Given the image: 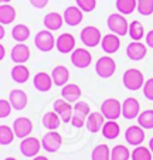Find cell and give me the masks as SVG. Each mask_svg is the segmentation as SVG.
Returning <instances> with one entry per match:
<instances>
[{"instance_id": "1", "label": "cell", "mask_w": 153, "mask_h": 160, "mask_svg": "<svg viewBox=\"0 0 153 160\" xmlns=\"http://www.w3.org/2000/svg\"><path fill=\"white\" fill-rule=\"evenodd\" d=\"M122 82L126 89L139 91L140 88H143V85H145L143 74L139 70H136V68H129V70H126L125 72H123Z\"/></svg>"}, {"instance_id": "2", "label": "cell", "mask_w": 153, "mask_h": 160, "mask_svg": "<svg viewBox=\"0 0 153 160\" xmlns=\"http://www.w3.org/2000/svg\"><path fill=\"white\" fill-rule=\"evenodd\" d=\"M108 28L112 31L114 34L116 36L122 37V36H126L129 33V24H128V20L125 18V16L122 13H114L108 17Z\"/></svg>"}, {"instance_id": "3", "label": "cell", "mask_w": 153, "mask_h": 160, "mask_svg": "<svg viewBox=\"0 0 153 160\" xmlns=\"http://www.w3.org/2000/svg\"><path fill=\"white\" fill-rule=\"evenodd\" d=\"M101 112L108 121H116L122 115V103L115 98H108L102 102Z\"/></svg>"}, {"instance_id": "4", "label": "cell", "mask_w": 153, "mask_h": 160, "mask_svg": "<svg viewBox=\"0 0 153 160\" xmlns=\"http://www.w3.org/2000/svg\"><path fill=\"white\" fill-rule=\"evenodd\" d=\"M55 41L57 40L54 38V36L50 30H41L34 37V44H36L37 50H40L43 52L51 51L55 47Z\"/></svg>"}, {"instance_id": "5", "label": "cell", "mask_w": 153, "mask_h": 160, "mask_svg": "<svg viewBox=\"0 0 153 160\" xmlns=\"http://www.w3.org/2000/svg\"><path fill=\"white\" fill-rule=\"evenodd\" d=\"M116 71V64L111 57H101L95 64V72L101 78H111Z\"/></svg>"}, {"instance_id": "6", "label": "cell", "mask_w": 153, "mask_h": 160, "mask_svg": "<svg viewBox=\"0 0 153 160\" xmlns=\"http://www.w3.org/2000/svg\"><path fill=\"white\" fill-rule=\"evenodd\" d=\"M81 41L85 47H96L102 41V34L99 28L94 26H87L81 30Z\"/></svg>"}, {"instance_id": "7", "label": "cell", "mask_w": 153, "mask_h": 160, "mask_svg": "<svg viewBox=\"0 0 153 160\" xmlns=\"http://www.w3.org/2000/svg\"><path fill=\"white\" fill-rule=\"evenodd\" d=\"M41 145L45 152H48V153H55V152L61 148V145H63V138H61V135L57 130H50V132H47L43 136Z\"/></svg>"}, {"instance_id": "8", "label": "cell", "mask_w": 153, "mask_h": 160, "mask_svg": "<svg viewBox=\"0 0 153 160\" xmlns=\"http://www.w3.org/2000/svg\"><path fill=\"white\" fill-rule=\"evenodd\" d=\"M91 113V108L87 102H75L74 105V115H72L71 123L75 128H82L87 122L88 115Z\"/></svg>"}, {"instance_id": "9", "label": "cell", "mask_w": 153, "mask_h": 160, "mask_svg": "<svg viewBox=\"0 0 153 160\" xmlns=\"http://www.w3.org/2000/svg\"><path fill=\"white\" fill-rule=\"evenodd\" d=\"M92 62V55L87 48H75L71 54V64L79 70L88 68Z\"/></svg>"}, {"instance_id": "10", "label": "cell", "mask_w": 153, "mask_h": 160, "mask_svg": "<svg viewBox=\"0 0 153 160\" xmlns=\"http://www.w3.org/2000/svg\"><path fill=\"white\" fill-rule=\"evenodd\" d=\"M41 148H43V145H41V142H38L37 138L27 136V138L21 139L20 152H21V154L26 157H36Z\"/></svg>"}, {"instance_id": "11", "label": "cell", "mask_w": 153, "mask_h": 160, "mask_svg": "<svg viewBox=\"0 0 153 160\" xmlns=\"http://www.w3.org/2000/svg\"><path fill=\"white\" fill-rule=\"evenodd\" d=\"M13 130H14L16 138L24 139V138L30 136L31 130H33V123H31V121L28 118L20 116V118H17L13 122Z\"/></svg>"}, {"instance_id": "12", "label": "cell", "mask_w": 153, "mask_h": 160, "mask_svg": "<svg viewBox=\"0 0 153 160\" xmlns=\"http://www.w3.org/2000/svg\"><path fill=\"white\" fill-rule=\"evenodd\" d=\"M53 106H54V111L60 115L61 121H63L64 123L71 122L72 115H74V108H72L71 102H68V101H65V99H57V101H54Z\"/></svg>"}, {"instance_id": "13", "label": "cell", "mask_w": 153, "mask_h": 160, "mask_svg": "<svg viewBox=\"0 0 153 160\" xmlns=\"http://www.w3.org/2000/svg\"><path fill=\"white\" fill-rule=\"evenodd\" d=\"M139 111H140V103L136 98L129 97L126 98L122 103V116L126 119H135L139 116Z\"/></svg>"}, {"instance_id": "14", "label": "cell", "mask_w": 153, "mask_h": 160, "mask_svg": "<svg viewBox=\"0 0 153 160\" xmlns=\"http://www.w3.org/2000/svg\"><path fill=\"white\" fill-rule=\"evenodd\" d=\"M147 54V47L142 44L140 41H132L126 47V55L132 61H140L146 57Z\"/></svg>"}, {"instance_id": "15", "label": "cell", "mask_w": 153, "mask_h": 160, "mask_svg": "<svg viewBox=\"0 0 153 160\" xmlns=\"http://www.w3.org/2000/svg\"><path fill=\"white\" fill-rule=\"evenodd\" d=\"M64 21L68 26H78L81 24L82 18H84V12L78 6H69L64 10Z\"/></svg>"}, {"instance_id": "16", "label": "cell", "mask_w": 153, "mask_h": 160, "mask_svg": "<svg viewBox=\"0 0 153 160\" xmlns=\"http://www.w3.org/2000/svg\"><path fill=\"white\" fill-rule=\"evenodd\" d=\"M55 47L61 54H69L75 50V38L72 34L69 33H64L55 41Z\"/></svg>"}, {"instance_id": "17", "label": "cell", "mask_w": 153, "mask_h": 160, "mask_svg": "<svg viewBox=\"0 0 153 160\" xmlns=\"http://www.w3.org/2000/svg\"><path fill=\"white\" fill-rule=\"evenodd\" d=\"M125 139L126 142L132 146H139L145 140V130L140 125L138 126H129L125 130Z\"/></svg>"}, {"instance_id": "18", "label": "cell", "mask_w": 153, "mask_h": 160, "mask_svg": "<svg viewBox=\"0 0 153 160\" xmlns=\"http://www.w3.org/2000/svg\"><path fill=\"white\" fill-rule=\"evenodd\" d=\"M105 125V116L102 115V112H91L87 118L85 126L91 133H96L102 130V126Z\"/></svg>"}, {"instance_id": "19", "label": "cell", "mask_w": 153, "mask_h": 160, "mask_svg": "<svg viewBox=\"0 0 153 160\" xmlns=\"http://www.w3.org/2000/svg\"><path fill=\"white\" fill-rule=\"evenodd\" d=\"M10 57L14 61L16 64H24L27 62L28 58H30V48H28L26 44L23 42H18L12 48V52H10Z\"/></svg>"}, {"instance_id": "20", "label": "cell", "mask_w": 153, "mask_h": 160, "mask_svg": "<svg viewBox=\"0 0 153 160\" xmlns=\"http://www.w3.org/2000/svg\"><path fill=\"white\" fill-rule=\"evenodd\" d=\"M101 47L106 54H114V52H116L120 47L119 36H116V34H114V33L104 36L102 37V41H101Z\"/></svg>"}, {"instance_id": "21", "label": "cell", "mask_w": 153, "mask_h": 160, "mask_svg": "<svg viewBox=\"0 0 153 160\" xmlns=\"http://www.w3.org/2000/svg\"><path fill=\"white\" fill-rule=\"evenodd\" d=\"M33 84H34V88H36L38 92H47V91L51 89L54 81H53V77H50L47 72H38L34 75V79H33Z\"/></svg>"}, {"instance_id": "22", "label": "cell", "mask_w": 153, "mask_h": 160, "mask_svg": "<svg viewBox=\"0 0 153 160\" xmlns=\"http://www.w3.org/2000/svg\"><path fill=\"white\" fill-rule=\"evenodd\" d=\"M9 101L16 111H23L27 106V94L21 89H13L9 95Z\"/></svg>"}, {"instance_id": "23", "label": "cell", "mask_w": 153, "mask_h": 160, "mask_svg": "<svg viewBox=\"0 0 153 160\" xmlns=\"http://www.w3.org/2000/svg\"><path fill=\"white\" fill-rule=\"evenodd\" d=\"M63 23H65V21H64V16H61L60 13H55V12L48 13V14L44 17V20H43V24H44L45 28L50 31L60 30Z\"/></svg>"}, {"instance_id": "24", "label": "cell", "mask_w": 153, "mask_h": 160, "mask_svg": "<svg viewBox=\"0 0 153 160\" xmlns=\"http://www.w3.org/2000/svg\"><path fill=\"white\" fill-rule=\"evenodd\" d=\"M51 77H53L54 85H57V87H64V85L68 84L69 71H68V68H67V67L57 65L54 70L51 71Z\"/></svg>"}, {"instance_id": "25", "label": "cell", "mask_w": 153, "mask_h": 160, "mask_svg": "<svg viewBox=\"0 0 153 160\" xmlns=\"http://www.w3.org/2000/svg\"><path fill=\"white\" fill-rule=\"evenodd\" d=\"M61 95H63L64 99L71 103L78 102L79 97H81V88L77 84H67L61 89Z\"/></svg>"}, {"instance_id": "26", "label": "cell", "mask_w": 153, "mask_h": 160, "mask_svg": "<svg viewBox=\"0 0 153 160\" xmlns=\"http://www.w3.org/2000/svg\"><path fill=\"white\" fill-rule=\"evenodd\" d=\"M16 18V9L10 6L9 3H4L0 6V24L6 26L12 24Z\"/></svg>"}, {"instance_id": "27", "label": "cell", "mask_w": 153, "mask_h": 160, "mask_svg": "<svg viewBox=\"0 0 153 160\" xmlns=\"http://www.w3.org/2000/svg\"><path fill=\"white\" fill-rule=\"evenodd\" d=\"M60 122H61V118L55 111L47 112L43 116V126L47 128L48 130H57L60 128Z\"/></svg>"}, {"instance_id": "28", "label": "cell", "mask_w": 153, "mask_h": 160, "mask_svg": "<svg viewBox=\"0 0 153 160\" xmlns=\"http://www.w3.org/2000/svg\"><path fill=\"white\" fill-rule=\"evenodd\" d=\"M12 78H13V81L18 82V84H24V82L30 78V71L23 64H17V65L13 67V70H12Z\"/></svg>"}, {"instance_id": "29", "label": "cell", "mask_w": 153, "mask_h": 160, "mask_svg": "<svg viewBox=\"0 0 153 160\" xmlns=\"http://www.w3.org/2000/svg\"><path fill=\"white\" fill-rule=\"evenodd\" d=\"M119 132H120V128L115 121H106L105 125L102 126V135H104V138H106L109 140L116 139L119 136Z\"/></svg>"}, {"instance_id": "30", "label": "cell", "mask_w": 153, "mask_h": 160, "mask_svg": "<svg viewBox=\"0 0 153 160\" xmlns=\"http://www.w3.org/2000/svg\"><path fill=\"white\" fill-rule=\"evenodd\" d=\"M115 6L122 14H132L138 9V0H116Z\"/></svg>"}, {"instance_id": "31", "label": "cell", "mask_w": 153, "mask_h": 160, "mask_svg": "<svg viewBox=\"0 0 153 160\" xmlns=\"http://www.w3.org/2000/svg\"><path fill=\"white\" fill-rule=\"evenodd\" d=\"M12 36L17 42H24L30 37V28L26 24H16L12 30Z\"/></svg>"}, {"instance_id": "32", "label": "cell", "mask_w": 153, "mask_h": 160, "mask_svg": "<svg viewBox=\"0 0 153 160\" xmlns=\"http://www.w3.org/2000/svg\"><path fill=\"white\" fill-rule=\"evenodd\" d=\"M91 160H111V149L106 145H98L91 153Z\"/></svg>"}, {"instance_id": "33", "label": "cell", "mask_w": 153, "mask_h": 160, "mask_svg": "<svg viewBox=\"0 0 153 160\" xmlns=\"http://www.w3.org/2000/svg\"><path fill=\"white\" fill-rule=\"evenodd\" d=\"M129 37L133 41H140L145 37V30L142 23H139L138 20H133L129 24Z\"/></svg>"}, {"instance_id": "34", "label": "cell", "mask_w": 153, "mask_h": 160, "mask_svg": "<svg viewBox=\"0 0 153 160\" xmlns=\"http://www.w3.org/2000/svg\"><path fill=\"white\" fill-rule=\"evenodd\" d=\"M138 123L143 129H153V109H146L138 116Z\"/></svg>"}, {"instance_id": "35", "label": "cell", "mask_w": 153, "mask_h": 160, "mask_svg": "<svg viewBox=\"0 0 153 160\" xmlns=\"http://www.w3.org/2000/svg\"><path fill=\"white\" fill-rule=\"evenodd\" d=\"M14 130L12 128L6 126V125H0V145L7 146L13 142L14 139Z\"/></svg>"}, {"instance_id": "36", "label": "cell", "mask_w": 153, "mask_h": 160, "mask_svg": "<svg viewBox=\"0 0 153 160\" xmlns=\"http://www.w3.org/2000/svg\"><path fill=\"white\" fill-rule=\"evenodd\" d=\"M129 149L123 145H116L111 150V160H129Z\"/></svg>"}, {"instance_id": "37", "label": "cell", "mask_w": 153, "mask_h": 160, "mask_svg": "<svg viewBox=\"0 0 153 160\" xmlns=\"http://www.w3.org/2000/svg\"><path fill=\"white\" fill-rule=\"evenodd\" d=\"M152 152L150 149L143 148V146H136L133 152L130 153V159L132 160H152Z\"/></svg>"}, {"instance_id": "38", "label": "cell", "mask_w": 153, "mask_h": 160, "mask_svg": "<svg viewBox=\"0 0 153 160\" xmlns=\"http://www.w3.org/2000/svg\"><path fill=\"white\" fill-rule=\"evenodd\" d=\"M138 12L142 16H149L153 13V0H138Z\"/></svg>"}, {"instance_id": "39", "label": "cell", "mask_w": 153, "mask_h": 160, "mask_svg": "<svg viewBox=\"0 0 153 160\" xmlns=\"http://www.w3.org/2000/svg\"><path fill=\"white\" fill-rule=\"evenodd\" d=\"M75 2L84 13H91L96 7V0H75Z\"/></svg>"}, {"instance_id": "40", "label": "cell", "mask_w": 153, "mask_h": 160, "mask_svg": "<svg viewBox=\"0 0 153 160\" xmlns=\"http://www.w3.org/2000/svg\"><path fill=\"white\" fill-rule=\"evenodd\" d=\"M12 103L10 101H6V99H0V118L4 119L10 115V112H12Z\"/></svg>"}, {"instance_id": "41", "label": "cell", "mask_w": 153, "mask_h": 160, "mask_svg": "<svg viewBox=\"0 0 153 160\" xmlns=\"http://www.w3.org/2000/svg\"><path fill=\"white\" fill-rule=\"evenodd\" d=\"M143 95L147 98L149 101H153V78L145 81L143 85Z\"/></svg>"}, {"instance_id": "42", "label": "cell", "mask_w": 153, "mask_h": 160, "mask_svg": "<svg viewBox=\"0 0 153 160\" xmlns=\"http://www.w3.org/2000/svg\"><path fill=\"white\" fill-rule=\"evenodd\" d=\"M31 6H34L36 9H44L48 4V0H30Z\"/></svg>"}, {"instance_id": "43", "label": "cell", "mask_w": 153, "mask_h": 160, "mask_svg": "<svg viewBox=\"0 0 153 160\" xmlns=\"http://www.w3.org/2000/svg\"><path fill=\"white\" fill-rule=\"evenodd\" d=\"M145 37H146V44H147V47L153 48V30H150Z\"/></svg>"}, {"instance_id": "44", "label": "cell", "mask_w": 153, "mask_h": 160, "mask_svg": "<svg viewBox=\"0 0 153 160\" xmlns=\"http://www.w3.org/2000/svg\"><path fill=\"white\" fill-rule=\"evenodd\" d=\"M4 54H6L4 45H0V60H3V58H4Z\"/></svg>"}, {"instance_id": "45", "label": "cell", "mask_w": 153, "mask_h": 160, "mask_svg": "<svg viewBox=\"0 0 153 160\" xmlns=\"http://www.w3.org/2000/svg\"><path fill=\"white\" fill-rule=\"evenodd\" d=\"M33 160H48V159H47V157H45V156H40V154H37V156L34 157Z\"/></svg>"}, {"instance_id": "46", "label": "cell", "mask_w": 153, "mask_h": 160, "mask_svg": "<svg viewBox=\"0 0 153 160\" xmlns=\"http://www.w3.org/2000/svg\"><path fill=\"white\" fill-rule=\"evenodd\" d=\"M3 37H4V26H2L0 27V40H3Z\"/></svg>"}, {"instance_id": "47", "label": "cell", "mask_w": 153, "mask_h": 160, "mask_svg": "<svg viewBox=\"0 0 153 160\" xmlns=\"http://www.w3.org/2000/svg\"><path fill=\"white\" fill-rule=\"evenodd\" d=\"M149 149H150V152L153 153V138L150 139V142H149Z\"/></svg>"}, {"instance_id": "48", "label": "cell", "mask_w": 153, "mask_h": 160, "mask_svg": "<svg viewBox=\"0 0 153 160\" xmlns=\"http://www.w3.org/2000/svg\"><path fill=\"white\" fill-rule=\"evenodd\" d=\"M0 2H2V4H4V3H9L10 0H0Z\"/></svg>"}, {"instance_id": "49", "label": "cell", "mask_w": 153, "mask_h": 160, "mask_svg": "<svg viewBox=\"0 0 153 160\" xmlns=\"http://www.w3.org/2000/svg\"><path fill=\"white\" fill-rule=\"evenodd\" d=\"M4 160H17V159H14V157H6Z\"/></svg>"}]
</instances>
